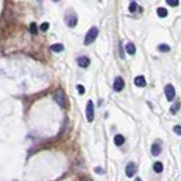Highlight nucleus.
Returning a JSON list of instances; mask_svg holds the SVG:
<instances>
[{
	"instance_id": "obj_23",
	"label": "nucleus",
	"mask_w": 181,
	"mask_h": 181,
	"mask_svg": "<svg viewBox=\"0 0 181 181\" xmlns=\"http://www.w3.org/2000/svg\"><path fill=\"white\" fill-rule=\"evenodd\" d=\"M77 89H78V93L80 95L85 94V87L82 86V85H77Z\"/></svg>"
},
{
	"instance_id": "obj_11",
	"label": "nucleus",
	"mask_w": 181,
	"mask_h": 181,
	"mask_svg": "<svg viewBox=\"0 0 181 181\" xmlns=\"http://www.w3.org/2000/svg\"><path fill=\"white\" fill-rule=\"evenodd\" d=\"M125 48H126V51H127V53L130 54V56H132V54H135V53H136V46L134 45V43H127Z\"/></svg>"
},
{
	"instance_id": "obj_24",
	"label": "nucleus",
	"mask_w": 181,
	"mask_h": 181,
	"mask_svg": "<svg viewBox=\"0 0 181 181\" xmlns=\"http://www.w3.org/2000/svg\"><path fill=\"white\" fill-rule=\"evenodd\" d=\"M95 171H96V172H100V173L103 172V170H102L101 168H96V169H95Z\"/></svg>"
},
{
	"instance_id": "obj_22",
	"label": "nucleus",
	"mask_w": 181,
	"mask_h": 181,
	"mask_svg": "<svg viewBox=\"0 0 181 181\" xmlns=\"http://www.w3.org/2000/svg\"><path fill=\"white\" fill-rule=\"evenodd\" d=\"M173 130H174V132H175L177 135L181 136V126H179V125L174 126V127H173Z\"/></svg>"
},
{
	"instance_id": "obj_8",
	"label": "nucleus",
	"mask_w": 181,
	"mask_h": 181,
	"mask_svg": "<svg viewBox=\"0 0 181 181\" xmlns=\"http://www.w3.org/2000/svg\"><path fill=\"white\" fill-rule=\"evenodd\" d=\"M77 63L79 67L86 68V67H88V65L91 63V60H89V58H87L85 56H82V57L77 58Z\"/></svg>"
},
{
	"instance_id": "obj_16",
	"label": "nucleus",
	"mask_w": 181,
	"mask_h": 181,
	"mask_svg": "<svg viewBox=\"0 0 181 181\" xmlns=\"http://www.w3.org/2000/svg\"><path fill=\"white\" fill-rule=\"evenodd\" d=\"M153 169H154V171L156 173H161L163 171V164L161 162H155L154 165H153Z\"/></svg>"
},
{
	"instance_id": "obj_3",
	"label": "nucleus",
	"mask_w": 181,
	"mask_h": 181,
	"mask_svg": "<svg viewBox=\"0 0 181 181\" xmlns=\"http://www.w3.org/2000/svg\"><path fill=\"white\" fill-rule=\"evenodd\" d=\"M164 93H165V96H166V100L169 102H172L174 100V97H175V88L171 84H168L164 88Z\"/></svg>"
},
{
	"instance_id": "obj_10",
	"label": "nucleus",
	"mask_w": 181,
	"mask_h": 181,
	"mask_svg": "<svg viewBox=\"0 0 181 181\" xmlns=\"http://www.w3.org/2000/svg\"><path fill=\"white\" fill-rule=\"evenodd\" d=\"M161 151H162V148L161 146L158 145V144H153L152 145V149H151V152H152V154L154 156H158L161 154Z\"/></svg>"
},
{
	"instance_id": "obj_25",
	"label": "nucleus",
	"mask_w": 181,
	"mask_h": 181,
	"mask_svg": "<svg viewBox=\"0 0 181 181\" xmlns=\"http://www.w3.org/2000/svg\"><path fill=\"white\" fill-rule=\"evenodd\" d=\"M53 1H54V2H58V1H59V0H53Z\"/></svg>"
},
{
	"instance_id": "obj_13",
	"label": "nucleus",
	"mask_w": 181,
	"mask_h": 181,
	"mask_svg": "<svg viewBox=\"0 0 181 181\" xmlns=\"http://www.w3.org/2000/svg\"><path fill=\"white\" fill-rule=\"evenodd\" d=\"M63 49H65V46L60 43H56V44H52L51 45V50L53 52H61Z\"/></svg>"
},
{
	"instance_id": "obj_5",
	"label": "nucleus",
	"mask_w": 181,
	"mask_h": 181,
	"mask_svg": "<svg viewBox=\"0 0 181 181\" xmlns=\"http://www.w3.org/2000/svg\"><path fill=\"white\" fill-rule=\"evenodd\" d=\"M54 100L60 106H66V95L61 89H58L54 93Z\"/></svg>"
},
{
	"instance_id": "obj_21",
	"label": "nucleus",
	"mask_w": 181,
	"mask_h": 181,
	"mask_svg": "<svg viewBox=\"0 0 181 181\" xmlns=\"http://www.w3.org/2000/svg\"><path fill=\"white\" fill-rule=\"evenodd\" d=\"M49 26H50V24H49L48 22H45V23H43V24H41L40 28H41L42 32H46V31L49 30Z\"/></svg>"
},
{
	"instance_id": "obj_15",
	"label": "nucleus",
	"mask_w": 181,
	"mask_h": 181,
	"mask_svg": "<svg viewBox=\"0 0 181 181\" xmlns=\"http://www.w3.org/2000/svg\"><path fill=\"white\" fill-rule=\"evenodd\" d=\"M156 11H157V16H158V17L163 18L168 16V10L165 8H163V7H160Z\"/></svg>"
},
{
	"instance_id": "obj_20",
	"label": "nucleus",
	"mask_w": 181,
	"mask_h": 181,
	"mask_svg": "<svg viewBox=\"0 0 181 181\" xmlns=\"http://www.w3.org/2000/svg\"><path fill=\"white\" fill-rule=\"evenodd\" d=\"M136 9H137V4H136L135 1H132V2L129 5V11L130 13H135Z\"/></svg>"
},
{
	"instance_id": "obj_17",
	"label": "nucleus",
	"mask_w": 181,
	"mask_h": 181,
	"mask_svg": "<svg viewBox=\"0 0 181 181\" xmlns=\"http://www.w3.org/2000/svg\"><path fill=\"white\" fill-rule=\"evenodd\" d=\"M30 32L33 35L37 34V25H36V23H31L30 24Z\"/></svg>"
},
{
	"instance_id": "obj_2",
	"label": "nucleus",
	"mask_w": 181,
	"mask_h": 181,
	"mask_svg": "<svg viewBox=\"0 0 181 181\" xmlns=\"http://www.w3.org/2000/svg\"><path fill=\"white\" fill-rule=\"evenodd\" d=\"M65 22L68 27L73 28L77 25V15L74 13V11H68L65 16Z\"/></svg>"
},
{
	"instance_id": "obj_4",
	"label": "nucleus",
	"mask_w": 181,
	"mask_h": 181,
	"mask_svg": "<svg viewBox=\"0 0 181 181\" xmlns=\"http://www.w3.org/2000/svg\"><path fill=\"white\" fill-rule=\"evenodd\" d=\"M86 118L88 122L94 120V103L93 101H88L86 104Z\"/></svg>"
},
{
	"instance_id": "obj_6",
	"label": "nucleus",
	"mask_w": 181,
	"mask_h": 181,
	"mask_svg": "<svg viewBox=\"0 0 181 181\" xmlns=\"http://www.w3.org/2000/svg\"><path fill=\"white\" fill-rule=\"evenodd\" d=\"M125 87V80L122 79V77L118 76V77L114 79V83H113V88L117 91V92H120Z\"/></svg>"
},
{
	"instance_id": "obj_1",
	"label": "nucleus",
	"mask_w": 181,
	"mask_h": 181,
	"mask_svg": "<svg viewBox=\"0 0 181 181\" xmlns=\"http://www.w3.org/2000/svg\"><path fill=\"white\" fill-rule=\"evenodd\" d=\"M97 35H99V30H97V27L93 26V27L86 33V35H85L84 44H85V45H89L91 43H93L95 41V39L97 37Z\"/></svg>"
},
{
	"instance_id": "obj_12",
	"label": "nucleus",
	"mask_w": 181,
	"mask_h": 181,
	"mask_svg": "<svg viewBox=\"0 0 181 181\" xmlns=\"http://www.w3.org/2000/svg\"><path fill=\"white\" fill-rule=\"evenodd\" d=\"M113 142H114V144H116L117 146H121V145L125 143V137H123L122 135H116Z\"/></svg>"
},
{
	"instance_id": "obj_19",
	"label": "nucleus",
	"mask_w": 181,
	"mask_h": 181,
	"mask_svg": "<svg viewBox=\"0 0 181 181\" xmlns=\"http://www.w3.org/2000/svg\"><path fill=\"white\" fill-rule=\"evenodd\" d=\"M166 1V4L169 5V6H171V7H177L178 5H179V0H165Z\"/></svg>"
},
{
	"instance_id": "obj_9",
	"label": "nucleus",
	"mask_w": 181,
	"mask_h": 181,
	"mask_svg": "<svg viewBox=\"0 0 181 181\" xmlns=\"http://www.w3.org/2000/svg\"><path fill=\"white\" fill-rule=\"evenodd\" d=\"M134 83H135V85L138 87L146 86V79H145L144 76H137V77L134 79Z\"/></svg>"
},
{
	"instance_id": "obj_18",
	"label": "nucleus",
	"mask_w": 181,
	"mask_h": 181,
	"mask_svg": "<svg viewBox=\"0 0 181 181\" xmlns=\"http://www.w3.org/2000/svg\"><path fill=\"white\" fill-rule=\"evenodd\" d=\"M157 49H158V51H161V52H169L170 51V46H169L168 44H160V45L157 46Z\"/></svg>"
},
{
	"instance_id": "obj_7",
	"label": "nucleus",
	"mask_w": 181,
	"mask_h": 181,
	"mask_svg": "<svg viewBox=\"0 0 181 181\" xmlns=\"http://www.w3.org/2000/svg\"><path fill=\"white\" fill-rule=\"evenodd\" d=\"M136 171H137V166H136V164L134 162H130V163L127 164V166H126V174H127V177L131 178L136 173Z\"/></svg>"
},
{
	"instance_id": "obj_14",
	"label": "nucleus",
	"mask_w": 181,
	"mask_h": 181,
	"mask_svg": "<svg viewBox=\"0 0 181 181\" xmlns=\"http://www.w3.org/2000/svg\"><path fill=\"white\" fill-rule=\"evenodd\" d=\"M180 108H181V103L179 102V101H178V102H175L174 104H172V106H171L170 111H171V113H172V114H175V113L180 110Z\"/></svg>"
}]
</instances>
